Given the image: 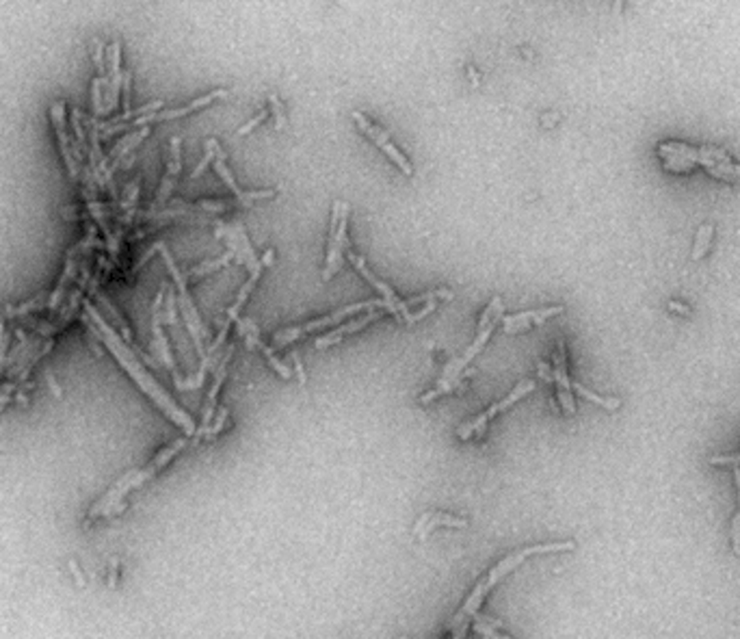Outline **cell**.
Listing matches in <instances>:
<instances>
[{"instance_id":"1","label":"cell","mask_w":740,"mask_h":639,"mask_svg":"<svg viewBox=\"0 0 740 639\" xmlns=\"http://www.w3.org/2000/svg\"><path fill=\"white\" fill-rule=\"evenodd\" d=\"M82 304H85V310H87V315H89L87 323H89L91 332L98 334V341L104 343L108 349L113 351L115 360L123 366V369H126V373L134 379L136 384H139V388L160 407L164 414H167V416L173 420L175 425H180V427L186 431V436H195V423H193V418L186 416V414L180 410V407L173 403V399L167 397V392H164V390L158 386V382H156L154 377H149V373L143 369V364L139 362V358L134 356V351H132L126 343H123L121 336H117V332L102 319V315L93 308V304L89 302V299H85Z\"/></svg>"},{"instance_id":"2","label":"cell","mask_w":740,"mask_h":639,"mask_svg":"<svg viewBox=\"0 0 740 639\" xmlns=\"http://www.w3.org/2000/svg\"><path fill=\"white\" fill-rule=\"evenodd\" d=\"M574 548H576V542L567 540V542H552V544H534V546H524V548H519V551H515L511 555H506L504 559H500L496 566H493L483 579L476 581L474 590L470 592L468 598H465V603L455 614V618H452L448 633L452 637H463L465 631H468V627L472 624L474 616L478 614V609H481V605L485 603V598L489 596V592L496 588L502 579H506L511 572H515V570L522 566L528 557L545 555V553H565V551H574Z\"/></svg>"},{"instance_id":"3","label":"cell","mask_w":740,"mask_h":639,"mask_svg":"<svg viewBox=\"0 0 740 639\" xmlns=\"http://www.w3.org/2000/svg\"><path fill=\"white\" fill-rule=\"evenodd\" d=\"M502 315H504V304L500 297H493L491 302L487 304V308L483 310L481 319H478V325H476V334H474V341L472 345L465 349L463 353H459L457 358H452L444 369H442V375L440 379H437V384L422 392L420 397L416 399L420 405H429L431 401H435L437 397H444V394L457 390L459 386H463V379L470 377V373L465 371L468 369V364L478 356V353L483 351V347L487 345V341L491 338L493 330H496V323L502 321Z\"/></svg>"},{"instance_id":"4","label":"cell","mask_w":740,"mask_h":639,"mask_svg":"<svg viewBox=\"0 0 740 639\" xmlns=\"http://www.w3.org/2000/svg\"><path fill=\"white\" fill-rule=\"evenodd\" d=\"M186 442H188L186 438L173 440L171 444L164 446L162 451H158L156 457L149 461L147 466H143L141 470H130V472L123 474V477L111 487V490L106 492V496L100 498V501L91 507V518H95V516H102V514H111V509H123V505H119V501L126 496L130 490H134V487H141L145 481L152 479L160 468L167 466L169 461L186 446Z\"/></svg>"},{"instance_id":"5","label":"cell","mask_w":740,"mask_h":639,"mask_svg":"<svg viewBox=\"0 0 740 639\" xmlns=\"http://www.w3.org/2000/svg\"><path fill=\"white\" fill-rule=\"evenodd\" d=\"M375 308H386V299L383 297H377V299H368V302H360V304H349L345 308H340L336 312H329V315L321 317V319H314V321H308L304 325H297V328H284V330H278L275 334H273V347L278 349H284L288 347L291 343L299 341V338H306L314 332L319 330H325V328H332V325H338L342 321H347L355 315H360V312H366V310H375ZM388 310V308H386Z\"/></svg>"},{"instance_id":"6","label":"cell","mask_w":740,"mask_h":639,"mask_svg":"<svg viewBox=\"0 0 740 639\" xmlns=\"http://www.w3.org/2000/svg\"><path fill=\"white\" fill-rule=\"evenodd\" d=\"M154 248H156V252H160L162 261H164V265H167L169 274H171V278H173V282H175V289H177V299H175V302H177V308H180V315H182L186 328H188L190 336H193V341H195L197 356H199V360H204V358H206V349H204V334H206V330H204V323H201V319H199V312H197V308H195V304H193V297H190V293H188L186 276L182 274L180 269H177L175 261L171 258L167 245H164L162 241L154 243Z\"/></svg>"},{"instance_id":"7","label":"cell","mask_w":740,"mask_h":639,"mask_svg":"<svg viewBox=\"0 0 740 639\" xmlns=\"http://www.w3.org/2000/svg\"><path fill=\"white\" fill-rule=\"evenodd\" d=\"M347 256H349V263L360 271V276H362V278L370 284V287L377 289V291H379V295H381L383 299H386L388 315H392V317H394L396 321H399V323H407V325H411V323H416V321L424 319L427 315H431V312L435 310L437 302H435V299H431V302H427V306H424L422 310L411 312V310H409V306H407V299H401L399 295H396V293L388 287L386 282H381V280L373 274V271L368 269V265H366V261H364L362 256L353 254L351 250H347Z\"/></svg>"},{"instance_id":"8","label":"cell","mask_w":740,"mask_h":639,"mask_svg":"<svg viewBox=\"0 0 740 639\" xmlns=\"http://www.w3.org/2000/svg\"><path fill=\"white\" fill-rule=\"evenodd\" d=\"M349 204L347 202H334L332 206V226H329V245H327V261H325V269H323V282L332 280L340 267H342V258H345V252L349 248L347 241V230H349Z\"/></svg>"},{"instance_id":"9","label":"cell","mask_w":740,"mask_h":639,"mask_svg":"<svg viewBox=\"0 0 740 639\" xmlns=\"http://www.w3.org/2000/svg\"><path fill=\"white\" fill-rule=\"evenodd\" d=\"M532 390H534V382H532V379H526V382L517 384L513 390H509V394H506V397H502V399L496 401V403H491L485 412L474 416L470 423L461 425V427L457 429V438H459V440H470L472 436H481V433L487 429V425H489L491 420L496 418L500 412H504L506 407H511V405L517 403L519 399H524L526 394H530Z\"/></svg>"},{"instance_id":"10","label":"cell","mask_w":740,"mask_h":639,"mask_svg":"<svg viewBox=\"0 0 740 639\" xmlns=\"http://www.w3.org/2000/svg\"><path fill=\"white\" fill-rule=\"evenodd\" d=\"M214 234H217V239H223L227 243V250L234 252V261L245 265L249 271L262 263V258L256 256L251 243H249V237L245 232V226L241 221H232V224L217 221Z\"/></svg>"},{"instance_id":"11","label":"cell","mask_w":740,"mask_h":639,"mask_svg":"<svg viewBox=\"0 0 740 639\" xmlns=\"http://www.w3.org/2000/svg\"><path fill=\"white\" fill-rule=\"evenodd\" d=\"M353 119H355V124L360 126V130L366 134V137H368L370 141H373V143L381 149L383 154H388V158H390V160L394 162V165L399 167L405 176H414V167H411V162L407 160V156H403V154H401V149L390 141V137H388V132H386V130L379 128V126H375L373 121H370L368 117H364L362 113H358V111H353Z\"/></svg>"},{"instance_id":"12","label":"cell","mask_w":740,"mask_h":639,"mask_svg":"<svg viewBox=\"0 0 740 639\" xmlns=\"http://www.w3.org/2000/svg\"><path fill=\"white\" fill-rule=\"evenodd\" d=\"M236 325H238V334L245 338L247 347L258 349L260 353H262V356L269 360V364L278 371L280 377H284V379H291V377H293V369L278 356L275 349L269 347V345L262 341V338H260V328H258V325H256L251 319H238Z\"/></svg>"},{"instance_id":"13","label":"cell","mask_w":740,"mask_h":639,"mask_svg":"<svg viewBox=\"0 0 740 639\" xmlns=\"http://www.w3.org/2000/svg\"><path fill=\"white\" fill-rule=\"evenodd\" d=\"M65 115H67V108H65V102H54L50 106V121H52V128H54V134H57V141H59V149H61V156H63V162L67 167V173L72 176V178L76 180L78 173H80V162L76 160L74 156V149H72V139L70 134H67V124H65Z\"/></svg>"},{"instance_id":"14","label":"cell","mask_w":740,"mask_h":639,"mask_svg":"<svg viewBox=\"0 0 740 639\" xmlns=\"http://www.w3.org/2000/svg\"><path fill=\"white\" fill-rule=\"evenodd\" d=\"M552 375H554L556 397H558V403H560V410H563V414H567V416H574L576 414V403H574L571 379H569V373H567V351H565L563 341L556 343Z\"/></svg>"},{"instance_id":"15","label":"cell","mask_w":740,"mask_h":639,"mask_svg":"<svg viewBox=\"0 0 740 639\" xmlns=\"http://www.w3.org/2000/svg\"><path fill=\"white\" fill-rule=\"evenodd\" d=\"M232 353H234V345H227L221 353V360L217 362L214 366V379H212V386H210V392L208 397H206V403H204V416H201V425L195 429V436L201 438L204 431L208 429L212 425V418H214V410H217V397H219V390H221L223 382H225V375H227V364L232 360Z\"/></svg>"},{"instance_id":"16","label":"cell","mask_w":740,"mask_h":639,"mask_svg":"<svg viewBox=\"0 0 740 639\" xmlns=\"http://www.w3.org/2000/svg\"><path fill=\"white\" fill-rule=\"evenodd\" d=\"M386 312H388L386 308H375V310H366L362 317H355V319L351 317V321L342 323L340 328L327 332L325 336H319L317 343H314V347H317V349H327V347H332V345H336V343H340V341H345L347 336L364 330L366 325H370L373 321H379L383 315H386Z\"/></svg>"},{"instance_id":"17","label":"cell","mask_w":740,"mask_h":639,"mask_svg":"<svg viewBox=\"0 0 740 639\" xmlns=\"http://www.w3.org/2000/svg\"><path fill=\"white\" fill-rule=\"evenodd\" d=\"M121 80H123V72H121V42L119 39H113L111 48H108V70H106V98H104V115L111 113L117 106L119 100V89H121Z\"/></svg>"},{"instance_id":"18","label":"cell","mask_w":740,"mask_h":639,"mask_svg":"<svg viewBox=\"0 0 740 639\" xmlns=\"http://www.w3.org/2000/svg\"><path fill=\"white\" fill-rule=\"evenodd\" d=\"M560 312H565L563 306H547V308H539V310H528V312H517V315H509L502 317V330L506 334H519L526 332L534 325H541L547 319H552Z\"/></svg>"},{"instance_id":"19","label":"cell","mask_w":740,"mask_h":639,"mask_svg":"<svg viewBox=\"0 0 740 639\" xmlns=\"http://www.w3.org/2000/svg\"><path fill=\"white\" fill-rule=\"evenodd\" d=\"M214 171H217L219 176H221V180L227 184L230 191L234 193V200H236L238 204H243V206H249V204H251V202H256V200H269V197H275V195H278L275 189H264V191H241L238 184H236V180H234V176H232V171H230V169H227V165H225V152L221 149V145L217 147V156H214Z\"/></svg>"},{"instance_id":"20","label":"cell","mask_w":740,"mask_h":639,"mask_svg":"<svg viewBox=\"0 0 740 639\" xmlns=\"http://www.w3.org/2000/svg\"><path fill=\"white\" fill-rule=\"evenodd\" d=\"M169 147H171L169 162H167V169H164L162 182H160V189H158V193H156V200H154V206H152V208H160V206H164V204H167V200H169V195H171V191H173V186H175L177 176H180V171H182V152H180L182 141H180V137H173Z\"/></svg>"},{"instance_id":"21","label":"cell","mask_w":740,"mask_h":639,"mask_svg":"<svg viewBox=\"0 0 740 639\" xmlns=\"http://www.w3.org/2000/svg\"><path fill=\"white\" fill-rule=\"evenodd\" d=\"M273 261H275V250H267V252H264V256H262V263H260L256 269H251V271H249V280H247V282L243 284V289L236 293L234 302H232V306H230V310H227V317H225V321H223V323L232 325V323H236V321H238V315H241V310H243L245 302H247V299H249V295H251L254 287L258 284L260 276H262V271H264L267 267H271V265H273Z\"/></svg>"},{"instance_id":"22","label":"cell","mask_w":740,"mask_h":639,"mask_svg":"<svg viewBox=\"0 0 740 639\" xmlns=\"http://www.w3.org/2000/svg\"><path fill=\"white\" fill-rule=\"evenodd\" d=\"M440 527L465 529V527H468V520L459 518V516H450V514H446V511H424L420 518H418L416 527H414V535H416L420 542H424V540H427V538L435 531V529H440Z\"/></svg>"},{"instance_id":"23","label":"cell","mask_w":740,"mask_h":639,"mask_svg":"<svg viewBox=\"0 0 740 639\" xmlns=\"http://www.w3.org/2000/svg\"><path fill=\"white\" fill-rule=\"evenodd\" d=\"M230 261H234V252H232V250H227L221 258H214V261H206V263L193 267L190 271H186L184 276H186V280H197V278H201V276H206V274H210V271H217V269L225 267Z\"/></svg>"},{"instance_id":"24","label":"cell","mask_w":740,"mask_h":639,"mask_svg":"<svg viewBox=\"0 0 740 639\" xmlns=\"http://www.w3.org/2000/svg\"><path fill=\"white\" fill-rule=\"evenodd\" d=\"M706 171L717 180H725V182H740V165L734 160L728 162H715L712 167H706Z\"/></svg>"},{"instance_id":"25","label":"cell","mask_w":740,"mask_h":639,"mask_svg":"<svg viewBox=\"0 0 740 639\" xmlns=\"http://www.w3.org/2000/svg\"><path fill=\"white\" fill-rule=\"evenodd\" d=\"M571 390H574V392H578L580 397H584V399H589V401H593V403H597V405H602V407H606V410H617V407H621V401H619V399L602 397V394H597V392H593V390L584 388L580 382H571Z\"/></svg>"},{"instance_id":"26","label":"cell","mask_w":740,"mask_h":639,"mask_svg":"<svg viewBox=\"0 0 740 639\" xmlns=\"http://www.w3.org/2000/svg\"><path fill=\"white\" fill-rule=\"evenodd\" d=\"M712 234H715V226H710V224H704L702 228L697 230L693 254H691L693 261H702V258L706 256V252L710 248V241H712Z\"/></svg>"},{"instance_id":"27","label":"cell","mask_w":740,"mask_h":639,"mask_svg":"<svg viewBox=\"0 0 740 639\" xmlns=\"http://www.w3.org/2000/svg\"><path fill=\"white\" fill-rule=\"evenodd\" d=\"M663 158V167L667 171H676V173H689L697 167V162L684 158V156H678V154H665L661 156Z\"/></svg>"},{"instance_id":"28","label":"cell","mask_w":740,"mask_h":639,"mask_svg":"<svg viewBox=\"0 0 740 639\" xmlns=\"http://www.w3.org/2000/svg\"><path fill=\"white\" fill-rule=\"evenodd\" d=\"M452 297H455V293L448 291V289H435V291H429V293L409 297V299H407V306L411 308V306L422 304V302L427 304V302H431V299H435V302H446V299H452Z\"/></svg>"},{"instance_id":"29","label":"cell","mask_w":740,"mask_h":639,"mask_svg":"<svg viewBox=\"0 0 740 639\" xmlns=\"http://www.w3.org/2000/svg\"><path fill=\"white\" fill-rule=\"evenodd\" d=\"M217 147H219V141H217V139H208V141H206V154H204V158L199 160V165H197V167L193 169V173H190V180L199 178V176L204 173V169L208 167L210 162H214V156H217Z\"/></svg>"},{"instance_id":"30","label":"cell","mask_w":740,"mask_h":639,"mask_svg":"<svg viewBox=\"0 0 740 639\" xmlns=\"http://www.w3.org/2000/svg\"><path fill=\"white\" fill-rule=\"evenodd\" d=\"M106 83V76H95L91 83V93H93V115L102 117L104 115V106H102V87Z\"/></svg>"},{"instance_id":"31","label":"cell","mask_w":740,"mask_h":639,"mask_svg":"<svg viewBox=\"0 0 740 639\" xmlns=\"http://www.w3.org/2000/svg\"><path fill=\"white\" fill-rule=\"evenodd\" d=\"M93 52H91V57H93V63H95V67H98V76H106V59H104V50H106V46H104V42H102V39L100 37H93Z\"/></svg>"},{"instance_id":"32","label":"cell","mask_w":740,"mask_h":639,"mask_svg":"<svg viewBox=\"0 0 740 639\" xmlns=\"http://www.w3.org/2000/svg\"><path fill=\"white\" fill-rule=\"evenodd\" d=\"M72 126H74V132H76V143L82 147H87V134H85V128H82V113L78 111V108H74L72 111Z\"/></svg>"},{"instance_id":"33","label":"cell","mask_w":740,"mask_h":639,"mask_svg":"<svg viewBox=\"0 0 740 639\" xmlns=\"http://www.w3.org/2000/svg\"><path fill=\"white\" fill-rule=\"evenodd\" d=\"M227 416H230V412H227V407H221V410H219L217 412V418H214V425H210L208 429H206L204 431V436L206 438H214L217 436V433L219 431H221L223 427H225V423H227Z\"/></svg>"},{"instance_id":"34","label":"cell","mask_w":740,"mask_h":639,"mask_svg":"<svg viewBox=\"0 0 740 639\" xmlns=\"http://www.w3.org/2000/svg\"><path fill=\"white\" fill-rule=\"evenodd\" d=\"M269 102H271V111L273 115H275V128L282 130L286 126V117H284V111H282V102L278 98V93H269Z\"/></svg>"},{"instance_id":"35","label":"cell","mask_w":740,"mask_h":639,"mask_svg":"<svg viewBox=\"0 0 740 639\" xmlns=\"http://www.w3.org/2000/svg\"><path fill=\"white\" fill-rule=\"evenodd\" d=\"M712 466H740V453H734V455H715L708 459Z\"/></svg>"},{"instance_id":"36","label":"cell","mask_w":740,"mask_h":639,"mask_svg":"<svg viewBox=\"0 0 740 639\" xmlns=\"http://www.w3.org/2000/svg\"><path fill=\"white\" fill-rule=\"evenodd\" d=\"M269 117V111H260L256 117H251L249 121H247V124L245 126H241L238 130H236V137H243V134H247V132H251L256 126H260V124H262V121Z\"/></svg>"},{"instance_id":"37","label":"cell","mask_w":740,"mask_h":639,"mask_svg":"<svg viewBox=\"0 0 740 639\" xmlns=\"http://www.w3.org/2000/svg\"><path fill=\"white\" fill-rule=\"evenodd\" d=\"M291 358L295 362V371H297V377H299V384H306V373H304V366H301V362H299V353L293 351Z\"/></svg>"},{"instance_id":"38","label":"cell","mask_w":740,"mask_h":639,"mask_svg":"<svg viewBox=\"0 0 740 639\" xmlns=\"http://www.w3.org/2000/svg\"><path fill=\"white\" fill-rule=\"evenodd\" d=\"M669 310H671V312H678V315H682V317H691V308H687V306L680 304V302H669Z\"/></svg>"},{"instance_id":"39","label":"cell","mask_w":740,"mask_h":639,"mask_svg":"<svg viewBox=\"0 0 740 639\" xmlns=\"http://www.w3.org/2000/svg\"><path fill=\"white\" fill-rule=\"evenodd\" d=\"M539 375L543 377V382H554V375H552V369L547 364L539 362Z\"/></svg>"}]
</instances>
